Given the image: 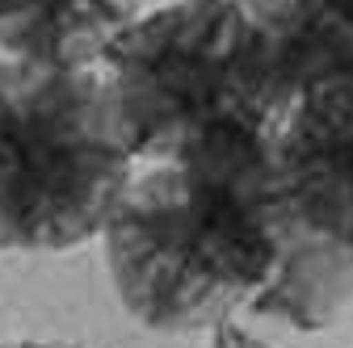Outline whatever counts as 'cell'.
I'll list each match as a JSON object with an SVG mask.
<instances>
[{
  "mask_svg": "<svg viewBox=\"0 0 353 348\" xmlns=\"http://www.w3.org/2000/svg\"><path fill=\"white\" fill-rule=\"evenodd\" d=\"M110 101L139 164L168 160L219 130H274L256 30L244 0H168L110 47Z\"/></svg>",
  "mask_w": 353,
  "mask_h": 348,
  "instance_id": "3957f363",
  "label": "cell"
},
{
  "mask_svg": "<svg viewBox=\"0 0 353 348\" xmlns=\"http://www.w3.org/2000/svg\"><path fill=\"white\" fill-rule=\"evenodd\" d=\"M135 168L101 67L0 59V252L101 239Z\"/></svg>",
  "mask_w": 353,
  "mask_h": 348,
  "instance_id": "7a4b0ae2",
  "label": "cell"
},
{
  "mask_svg": "<svg viewBox=\"0 0 353 348\" xmlns=\"http://www.w3.org/2000/svg\"><path fill=\"white\" fill-rule=\"evenodd\" d=\"M105 269L148 331H206L278 277L270 130L232 126L135 168L105 227Z\"/></svg>",
  "mask_w": 353,
  "mask_h": 348,
  "instance_id": "6da1fadb",
  "label": "cell"
},
{
  "mask_svg": "<svg viewBox=\"0 0 353 348\" xmlns=\"http://www.w3.org/2000/svg\"><path fill=\"white\" fill-rule=\"evenodd\" d=\"M278 277L256 315L324 331L353 307V80L294 101L270 130Z\"/></svg>",
  "mask_w": 353,
  "mask_h": 348,
  "instance_id": "277c9868",
  "label": "cell"
},
{
  "mask_svg": "<svg viewBox=\"0 0 353 348\" xmlns=\"http://www.w3.org/2000/svg\"><path fill=\"white\" fill-rule=\"evenodd\" d=\"M143 0H0V59L101 67Z\"/></svg>",
  "mask_w": 353,
  "mask_h": 348,
  "instance_id": "8992f818",
  "label": "cell"
},
{
  "mask_svg": "<svg viewBox=\"0 0 353 348\" xmlns=\"http://www.w3.org/2000/svg\"><path fill=\"white\" fill-rule=\"evenodd\" d=\"M278 118L307 93L353 80V0H244Z\"/></svg>",
  "mask_w": 353,
  "mask_h": 348,
  "instance_id": "5b68a950",
  "label": "cell"
}]
</instances>
